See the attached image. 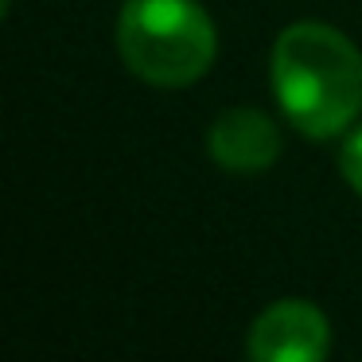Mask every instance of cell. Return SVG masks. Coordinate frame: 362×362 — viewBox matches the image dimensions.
Returning a JSON list of instances; mask_svg holds the SVG:
<instances>
[{"label":"cell","instance_id":"cell-1","mask_svg":"<svg viewBox=\"0 0 362 362\" xmlns=\"http://www.w3.org/2000/svg\"><path fill=\"white\" fill-rule=\"evenodd\" d=\"M269 86L300 136L335 141L362 113V51L323 20H296L273 43Z\"/></svg>","mask_w":362,"mask_h":362},{"label":"cell","instance_id":"cell-2","mask_svg":"<svg viewBox=\"0 0 362 362\" xmlns=\"http://www.w3.org/2000/svg\"><path fill=\"white\" fill-rule=\"evenodd\" d=\"M113 40L121 63L156 90L195 86L218 59V32L199 0H125Z\"/></svg>","mask_w":362,"mask_h":362},{"label":"cell","instance_id":"cell-3","mask_svg":"<svg viewBox=\"0 0 362 362\" xmlns=\"http://www.w3.org/2000/svg\"><path fill=\"white\" fill-rule=\"evenodd\" d=\"M245 354L253 362H323L331 354V323L304 296L273 300L250 323Z\"/></svg>","mask_w":362,"mask_h":362},{"label":"cell","instance_id":"cell-4","mask_svg":"<svg viewBox=\"0 0 362 362\" xmlns=\"http://www.w3.org/2000/svg\"><path fill=\"white\" fill-rule=\"evenodd\" d=\"M284 141L276 121L253 105H230L206 129V156L230 175H261L281 160Z\"/></svg>","mask_w":362,"mask_h":362},{"label":"cell","instance_id":"cell-5","mask_svg":"<svg viewBox=\"0 0 362 362\" xmlns=\"http://www.w3.org/2000/svg\"><path fill=\"white\" fill-rule=\"evenodd\" d=\"M339 172H343L346 187L362 195V125L343 136V148H339Z\"/></svg>","mask_w":362,"mask_h":362}]
</instances>
